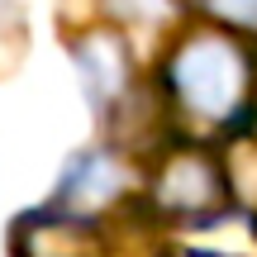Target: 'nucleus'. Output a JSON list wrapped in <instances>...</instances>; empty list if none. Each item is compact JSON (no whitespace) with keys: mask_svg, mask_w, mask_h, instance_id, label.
<instances>
[{"mask_svg":"<svg viewBox=\"0 0 257 257\" xmlns=\"http://www.w3.org/2000/svg\"><path fill=\"white\" fill-rule=\"evenodd\" d=\"M72 62L81 72V91L95 105V114L114 119L124 100H134V53L119 34L110 29H95V34L76 38L72 43Z\"/></svg>","mask_w":257,"mask_h":257,"instance_id":"nucleus-5","label":"nucleus"},{"mask_svg":"<svg viewBox=\"0 0 257 257\" xmlns=\"http://www.w3.org/2000/svg\"><path fill=\"white\" fill-rule=\"evenodd\" d=\"M195 10L210 15V24H224L233 29L238 38L257 43V0H191Z\"/></svg>","mask_w":257,"mask_h":257,"instance_id":"nucleus-7","label":"nucleus"},{"mask_svg":"<svg viewBox=\"0 0 257 257\" xmlns=\"http://www.w3.org/2000/svg\"><path fill=\"white\" fill-rule=\"evenodd\" d=\"M162 95L181 124L200 134H233L252 119L257 48L224 24H195L162 57Z\"/></svg>","mask_w":257,"mask_h":257,"instance_id":"nucleus-1","label":"nucleus"},{"mask_svg":"<svg viewBox=\"0 0 257 257\" xmlns=\"http://www.w3.org/2000/svg\"><path fill=\"white\" fill-rule=\"evenodd\" d=\"M219 162H224V176H229L233 214H243V219L257 229V114L229 134Z\"/></svg>","mask_w":257,"mask_h":257,"instance_id":"nucleus-6","label":"nucleus"},{"mask_svg":"<svg viewBox=\"0 0 257 257\" xmlns=\"http://www.w3.org/2000/svg\"><path fill=\"white\" fill-rule=\"evenodd\" d=\"M148 210L176 229H214V224L233 219L224 162L200 143L162 148L153 176H148Z\"/></svg>","mask_w":257,"mask_h":257,"instance_id":"nucleus-2","label":"nucleus"},{"mask_svg":"<svg viewBox=\"0 0 257 257\" xmlns=\"http://www.w3.org/2000/svg\"><path fill=\"white\" fill-rule=\"evenodd\" d=\"M134 186H138V176H134V167H128L124 153H114V148H86V153H76L72 162H67L62 181H57V191H53V205L67 210V214L95 219V214H105L110 205H119Z\"/></svg>","mask_w":257,"mask_h":257,"instance_id":"nucleus-3","label":"nucleus"},{"mask_svg":"<svg viewBox=\"0 0 257 257\" xmlns=\"http://www.w3.org/2000/svg\"><path fill=\"white\" fill-rule=\"evenodd\" d=\"M10 257H110V243L86 214H67L57 205L15 219Z\"/></svg>","mask_w":257,"mask_h":257,"instance_id":"nucleus-4","label":"nucleus"},{"mask_svg":"<svg viewBox=\"0 0 257 257\" xmlns=\"http://www.w3.org/2000/svg\"><path fill=\"white\" fill-rule=\"evenodd\" d=\"M176 0H114V10H119L124 19H157V15H167Z\"/></svg>","mask_w":257,"mask_h":257,"instance_id":"nucleus-8","label":"nucleus"},{"mask_svg":"<svg viewBox=\"0 0 257 257\" xmlns=\"http://www.w3.org/2000/svg\"><path fill=\"white\" fill-rule=\"evenodd\" d=\"M162 257H229V252H210V248H172Z\"/></svg>","mask_w":257,"mask_h":257,"instance_id":"nucleus-9","label":"nucleus"}]
</instances>
